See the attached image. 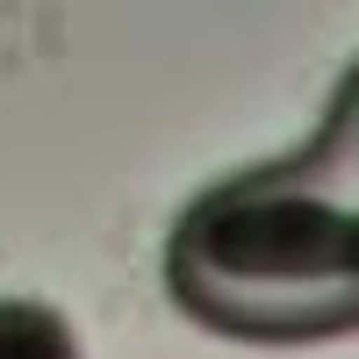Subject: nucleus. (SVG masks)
Returning <instances> with one entry per match:
<instances>
[{
    "mask_svg": "<svg viewBox=\"0 0 359 359\" xmlns=\"http://www.w3.org/2000/svg\"><path fill=\"white\" fill-rule=\"evenodd\" d=\"M165 287L223 338H345L359 331V194L309 151L237 172L172 223Z\"/></svg>",
    "mask_w": 359,
    "mask_h": 359,
    "instance_id": "1",
    "label": "nucleus"
},
{
    "mask_svg": "<svg viewBox=\"0 0 359 359\" xmlns=\"http://www.w3.org/2000/svg\"><path fill=\"white\" fill-rule=\"evenodd\" d=\"M0 359H79V338L50 302H0Z\"/></svg>",
    "mask_w": 359,
    "mask_h": 359,
    "instance_id": "2",
    "label": "nucleus"
},
{
    "mask_svg": "<svg viewBox=\"0 0 359 359\" xmlns=\"http://www.w3.org/2000/svg\"><path fill=\"white\" fill-rule=\"evenodd\" d=\"M309 158L331 172L345 194H359V65H352V79L338 86V101H331V115H323Z\"/></svg>",
    "mask_w": 359,
    "mask_h": 359,
    "instance_id": "3",
    "label": "nucleus"
}]
</instances>
